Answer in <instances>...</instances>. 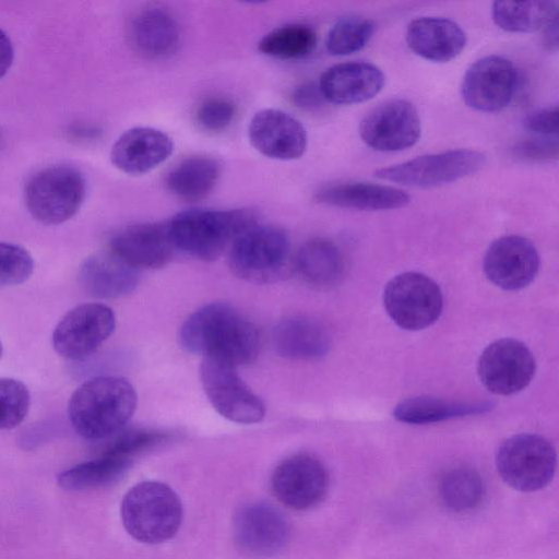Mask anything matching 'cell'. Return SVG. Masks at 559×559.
<instances>
[{
  "mask_svg": "<svg viewBox=\"0 0 559 559\" xmlns=\"http://www.w3.org/2000/svg\"><path fill=\"white\" fill-rule=\"evenodd\" d=\"M179 340L187 352L219 359L235 367L253 361L260 348L255 326L222 302L209 304L195 310L182 324Z\"/></svg>",
  "mask_w": 559,
  "mask_h": 559,
  "instance_id": "6da1fadb",
  "label": "cell"
},
{
  "mask_svg": "<svg viewBox=\"0 0 559 559\" xmlns=\"http://www.w3.org/2000/svg\"><path fill=\"white\" fill-rule=\"evenodd\" d=\"M136 407V392L124 378L95 377L83 382L68 404L69 420L90 440L111 437L124 428Z\"/></svg>",
  "mask_w": 559,
  "mask_h": 559,
  "instance_id": "7a4b0ae2",
  "label": "cell"
},
{
  "mask_svg": "<svg viewBox=\"0 0 559 559\" xmlns=\"http://www.w3.org/2000/svg\"><path fill=\"white\" fill-rule=\"evenodd\" d=\"M168 224L177 250L202 261H214L259 219L251 209H190L177 213Z\"/></svg>",
  "mask_w": 559,
  "mask_h": 559,
  "instance_id": "3957f363",
  "label": "cell"
},
{
  "mask_svg": "<svg viewBox=\"0 0 559 559\" xmlns=\"http://www.w3.org/2000/svg\"><path fill=\"white\" fill-rule=\"evenodd\" d=\"M182 504L166 484L147 480L133 486L121 502V520L140 543L160 544L173 538L182 521Z\"/></svg>",
  "mask_w": 559,
  "mask_h": 559,
  "instance_id": "277c9868",
  "label": "cell"
},
{
  "mask_svg": "<svg viewBox=\"0 0 559 559\" xmlns=\"http://www.w3.org/2000/svg\"><path fill=\"white\" fill-rule=\"evenodd\" d=\"M289 252V239L282 228L257 224L233 241L228 263L243 281L272 283L288 273Z\"/></svg>",
  "mask_w": 559,
  "mask_h": 559,
  "instance_id": "5b68a950",
  "label": "cell"
},
{
  "mask_svg": "<svg viewBox=\"0 0 559 559\" xmlns=\"http://www.w3.org/2000/svg\"><path fill=\"white\" fill-rule=\"evenodd\" d=\"M86 182L74 167L56 165L37 171L27 181L24 201L29 214L45 225L73 217L84 202Z\"/></svg>",
  "mask_w": 559,
  "mask_h": 559,
  "instance_id": "8992f818",
  "label": "cell"
},
{
  "mask_svg": "<svg viewBox=\"0 0 559 559\" xmlns=\"http://www.w3.org/2000/svg\"><path fill=\"white\" fill-rule=\"evenodd\" d=\"M496 465L501 478L512 488L531 492L549 484L556 468V451L542 436L520 433L498 449Z\"/></svg>",
  "mask_w": 559,
  "mask_h": 559,
  "instance_id": "52a82bcc",
  "label": "cell"
},
{
  "mask_svg": "<svg viewBox=\"0 0 559 559\" xmlns=\"http://www.w3.org/2000/svg\"><path fill=\"white\" fill-rule=\"evenodd\" d=\"M486 156L476 150L457 148L427 154L374 171L379 179L415 188H433L477 173Z\"/></svg>",
  "mask_w": 559,
  "mask_h": 559,
  "instance_id": "ba28073f",
  "label": "cell"
},
{
  "mask_svg": "<svg viewBox=\"0 0 559 559\" xmlns=\"http://www.w3.org/2000/svg\"><path fill=\"white\" fill-rule=\"evenodd\" d=\"M384 308L393 322L408 331L433 324L443 308L438 284L418 272H404L391 278L383 292Z\"/></svg>",
  "mask_w": 559,
  "mask_h": 559,
  "instance_id": "9c48e42d",
  "label": "cell"
},
{
  "mask_svg": "<svg viewBox=\"0 0 559 559\" xmlns=\"http://www.w3.org/2000/svg\"><path fill=\"white\" fill-rule=\"evenodd\" d=\"M203 390L212 406L226 419L238 424H255L265 415L263 402L241 380L237 367L223 360L203 357Z\"/></svg>",
  "mask_w": 559,
  "mask_h": 559,
  "instance_id": "30bf717a",
  "label": "cell"
},
{
  "mask_svg": "<svg viewBox=\"0 0 559 559\" xmlns=\"http://www.w3.org/2000/svg\"><path fill=\"white\" fill-rule=\"evenodd\" d=\"M116 317L110 307L87 302L69 310L52 333V346L63 358L81 360L91 356L112 334Z\"/></svg>",
  "mask_w": 559,
  "mask_h": 559,
  "instance_id": "8fae6325",
  "label": "cell"
},
{
  "mask_svg": "<svg viewBox=\"0 0 559 559\" xmlns=\"http://www.w3.org/2000/svg\"><path fill=\"white\" fill-rule=\"evenodd\" d=\"M535 369L532 352L514 338H501L489 344L477 364L479 380L498 395H511L526 388Z\"/></svg>",
  "mask_w": 559,
  "mask_h": 559,
  "instance_id": "7c38bea8",
  "label": "cell"
},
{
  "mask_svg": "<svg viewBox=\"0 0 559 559\" xmlns=\"http://www.w3.org/2000/svg\"><path fill=\"white\" fill-rule=\"evenodd\" d=\"M514 64L501 56H487L474 62L465 72L461 93L465 104L483 112L506 108L518 86Z\"/></svg>",
  "mask_w": 559,
  "mask_h": 559,
  "instance_id": "4fadbf2b",
  "label": "cell"
},
{
  "mask_svg": "<svg viewBox=\"0 0 559 559\" xmlns=\"http://www.w3.org/2000/svg\"><path fill=\"white\" fill-rule=\"evenodd\" d=\"M421 123L416 107L405 99H391L366 115L359 124L361 140L380 152H399L417 143Z\"/></svg>",
  "mask_w": 559,
  "mask_h": 559,
  "instance_id": "5bb4252c",
  "label": "cell"
},
{
  "mask_svg": "<svg viewBox=\"0 0 559 559\" xmlns=\"http://www.w3.org/2000/svg\"><path fill=\"white\" fill-rule=\"evenodd\" d=\"M271 488L275 498L294 510H308L319 504L329 488V474L320 460L296 454L273 471Z\"/></svg>",
  "mask_w": 559,
  "mask_h": 559,
  "instance_id": "9a60e30c",
  "label": "cell"
},
{
  "mask_svg": "<svg viewBox=\"0 0 559 559\" xmlns=\"http://www.w3.org/2000/svg\"><path fill=\"white\" fill-rule=\"evenodd\" d=\"M289 524L273 506L254 502L237 512L234 536L239 549L251 557H272L288 542Z\"/></svg>",
  "mask_w": 559,
  "mask_h": 559,
  "instance_id": "2e32d148",
  "label": "cell"
},
{
  "mask_svg": "<svg viewBox=\"0 0 559 559\" xmlns=\"http://www.w3.org/2000/svg\"><path fill=\"white\" fill-rule=\"evenodd\" d=\"M539 270L535 246L518 235L502 236L490 243L484 257L486 277L496 286L518 290L530 285Z\"/></svg>",
  "mask_w": 559,
  "mask_h": 559,
  "instance_id": "e0dca14e",
  "label": "cell"
},
{
  "mask_svg": "<svg viewBox=\"0 0 559 559\" xmlns=\"http://www.w3.org/2000/svg\"><path fill=\"white\" fill-rule=\"evenodd\" d=\"M251 145L265 157L293 160L307 148V131L299 120L274 108L254 114L248 127Z\"/></svg>",
  "mask_w": 559,
  "mask_h": 559,
  "instance_id": "ac0fdd59",
  "label": "cell"
},
{
  "mask_svg": "<svg viewBox=\"0 0 559 559\" xmlns=\"http://www.w3.org/2000/svg\"><path fill=\"white\" fill-rule=\"evenodd\" d=\"M108 249L138 271L163 267L177 250L168 223H141L124 227L112 236Z\"/></svg>",
  "mask_w": 559,
  "mask_h": 559,
  "instance_id": "d6986e66",
  "label": "cell"
},
{
  "mask_svg": "<svg viewBox=\"0 0 559 559\" xmlns=\"http://www.w3.org/2000/svg\"><path fill=\"white\" fill-rule=\"evenodd\" d=\"M173 151V140L165 132L151 127H134L116 140L110 160L122 173L139 176L164 163Z\"/></svg>",
  "mask_w": 559,
  "mask_h": 559,
  "instance_id": "ffe728a7",
  "label": "cell"
},
{
  "mask_svg": "<svg viewBox=\"0 0 559 559\" xmlns=\"http://www.w3.org/2000/svg\"><path fill=\"white\" fill-rule=\"evenodd\" d=\"M385 76L377 66L349 61L325 70L318 86L325 102L352 105L373 98L383 88Z\"/></svg>",
  "mask_w": 559,
  "mask_h": 559,
  "instance_id": "44dd1931",
  "label": "cell"
},
{
  "mask_svg": "<svg viewBox=\"0 0 559 559\" xmlns=\"http://www.w3.org/2000/svg\"><path fill=\"white\" fill-rule=\"evenodd\" d=\"M406 43L426 60L448 62L463 51L467 37L462 27L450 19L421 16L408 24Z\"/></svg>",
  "mask_w": 559,
  "mask_h": 559,
  "instance_id": "7402d4cb",
  "label": "cell"
},
{
  "mask_svg": "<svg viewBox=\"0 0 559 559\" xmlns=\"http://www.w3.org/2000/svg\"><path fill=\"white\" fill-rule=\"evenodd\" d=\"M79 280L92 297L119 298L134 290L139 282V271L107 249L93 253L83 261Z\"/></svg>",
  "mask_w": 559,
  "mask_h": 559,
  "instance_id": "603a6c76",
  "label": "cell"
},
{
  "mask_svg": "<svg viewBox=\"0 0 559 559\" xmlns=\"http://www.w3.org/2000/svg\"><path fill=\"white\" fill-rule=\"evenodd\" d=\"M320 203L360 211H385L406 206L411 197L403 190L370 182L328 186L316 195Z\"/></svg>",
  "mask_w": 559,
  "mask_h": 559,
  "instance_id": "cb8c5ba5",
  "label": "cell"
},
{
  "mask_svg": "<svg viewBox=\"0 0 559 559\" xmlns=\"http://www.w3.org/2000/svg\"><path fill=\"white\" fill-rule=\"evenodd\" d=\"M273 345L278 355L294 360H314L326 355L330 336L318 321L307 317H290L273 330Z\"/></svg>",
  "mask_w": 559,
  "mask_h": 559,
  "instance_id": "d4e9b609",
  "label": "cell"
},
{
  "mask_svg": "<svg viewBox=\"0 0 559 559\" xmlns=\"http://www.w3.org/2000/svg\"><path fill=\"white\" fill-rule=\"evenodd\" d=\"M130 37L135 49L143 56L164 59L177 51L180 31L169 12L160 8H146L133 17Z\"/></svg>",
  "mask_w": 559,
  "mask_h": 559,
  "instance_id": "484cf974",
  "label": "cell"
},
{
  "mask_svg": "<svg viewBox=\"0 0 559 559\" xmlns=\"http://www.w3.org/2000/svg\"><path fill=\"white\" fill-rule=\"evenodd\" d=\"M221 174L218 162L212 157L191 156L169 170L165 185L169 192L186 202L205 199L216 186Z\"/></svg>",
  "mask_w": 559,
  "mask_h": 559,
  "instance_id": "4316f807",
  "label": "cell"
},
{
  "mask_svg": "<svg viewBox=\"0 0 559 559\" xmlns=\"http://www.w3.org/2000/svg\"><path fill=\"white\" fill-rule=\"evenodd\" d=\"M491 402H453L433 396H414L401 401L393 416L406 424L426 425L455 417L487 413Z\"/></svg>",
  "mask_w": 559,
  "mask_h": 559,
  "instance_id": "83f0119b",
  "label": "cell"
},
{
  "mask_svg": "<svg viewBox=\"0 0 559 559\" xmlns=\"http://www.w3.org/2000/svg\"><path fill=\"white\" fill-rule=\"evenodd\" d=\"M294 266L307 283L326 287L340 281L344 272V259L332 241L317 238L299 248Z\"/></svg>",
  "mask_w": 559,
  "mask_h": 559,
  "instance_id": "f1b7e54d",
  "label": "cell"
},
{
  "mask_svg": "<svg viewBox=\"0 0 559 559\" xmlns=\"http://www.w3.org/2000/svg\"><path fill=\"white\" fill-rule=\"evenodd\" d=\"M558 3L552 0L495 1L492 19L502 29L512 33H531L544 28L558 15Z\"/></svg>",
  "mask_w": 559,
  "mask_h": 559,
  "instance_id": "f546056e",
  "label": "cell"
},
{
  "mask_svg": "<svg viewBox=\"0 0 559 559\" xmlns=\"http://www.w3.org/2000/svg\"><path fill=\"white\" fill-rule=\"evenodd\" d=\"M132 460L102 454L61 472L58 484L66 490L76 491L110 485L122 477Z\"/></svg>",
  "mask_w": 559,
  "mask_h": 559,
  "instance_id": "4dcf8cb0",
  "label": "cell"
},
{
  "mask_svg": "<svg viewBox=\"0 0 559 559\" xmlns=\"http://www.w3.org/2000/svg\"><path fill=\"white\" fill-rule=\"evenodd\" d=\"M316 45L317 34L310 26L293 23L265 34L259 41V50L272 58L292 60L307 57Z\"/></svg>",
  "mask_w": 559,
  "mask_h": 559,
  "instance_id": "1f68e13d",
  "label": "cell"
},
{
  "mask_svg": "<svg viewBox=\"0 0 559 559\" xmlns=\"http://www.w3.org/2000/svg\"><path fill=\"white\" fill-rule=\"evenodd\" d=\"M480 475L468 467L449 471L440 481V497L443 504L454 512H466L476 508L484 497Z\"/></svg>",
  "mask_w": 559,
  "mask_h": 559,
  "instance_id": "d6a6232c",
  "label": "cell"
},
{
  "mask_svg": "<svg viewBox=\"0 0 559 559\" xmlns=\"http://www.w3.org/2000/svg\"><path fill=\"white\" fill-rule=\"evenodd\" d=\"M373 33L372 21L358 16L344 17L329 31L325 46L333 56H347L361 50Z\"/></svg>",
  "mask_w": 559,
  "mask_h": 559,
  "instance_id": "836d02e7",
  "label": "cell"
},
{
  "mask_svg": "<svg viewBox=\"0 0 559 559\" xmlns=\"http://www.w3.org/2000/svg\"><path fill=\"white\" fill-rule=\"evenodd\" d=\"M31 394L27 386L13 378H0V430L19 426L27 416Z\"/></svg>",
  "mask_w": 559,
  "mask_h": 559,
  "instance_id": "e575fe53",
  "label": "cell"
},
{
  "mask_svg": "<svg viewBox=\"0 0 559 559\" xmlns=\"http://www.w3.org/2000/svg\"><path fill=\"white\" fill-rule=\"evenodd\" d=\"M102 454L129 459L143 451L150 450L160 442L167 436L163 432L147 429H121L112 435Z\"/></svg>",
  "mask_w": 559,
  "mask_h": 559,
  "instance_id": "d590c367",
  "label": "cell"
},
{
  "mask_svg": "<svg viewBox=\"0 0 559 559\" xmlns=\"http://www.w3.org/2000/svg\"><path fill=\"white\" fill-rule=\"evenodd\" d=\"M34 271V260L23 247L0 241V286H14L26 282Z\"/></svg>",
  "mask_w": 559,
  "mask_h": 559,
  "instance_id": "8d00e7d4",
  "label": "cell"
},
{
  "mask_svg": "<svg viewBox=\"0 0 559 559\" xmlns=\"http://www.w3.org/2000/svg\"><path fill=\"white\" fill-rule=\"evenodd\" d=\"M235 115L236 107L229 99L213 97L200 105L197 121L206 131L219 132L233 122Z\"/></svg>",
  "mask_w": 559,
  "mask_h": 559,
  "instance_id": "74e56055",
  "label": "cell"
},
{
  "mask_svg": "<svg viewBox=\"0 0 559 559\" xmlns=\"http://www.w3.org/2000/svg\"><path fill=\"white\" fill-rule=\"evenodd\" d=\"M557 136H537L519 142L512 148L513 155L527 162H549L558 156Z\"/></svg>",
  "mask_w": 559,
  "mask_h": 559,
  "instance_id": "f35d334b",
  "label": "cell"
},
{
  "mask_svg": "<svg viewBox=\"0 0 559 559\" xmlns=\"http://www.w3.org/2000/svg\"><path fill=\"white\" fill-rule=\"evenodd\" d=\"M558 115L557 107L539 108L528 112L523 119V124L525 129L539 136H557Z\"/></svg>",
  "mask_w": 559,
  "mask_h": 559,
  "instance_id": "ab89813d",
  "label": "cell"
},
{
  "mask_svg": "<svg viewBox=\"0 0 559 559\" xmlns=\"http://www.w3.org/2000/svg\"><path fill=\"white\" fill-rule=\"evenodd\" d=\"M293 98L298 107L308 111L318 110L324 102L319 86L313 83H307L296 88Z\"/></svg>",
  "mask_w": 559,
  "mask_h": 559,
  "instance_id": "60d3db41",
  "label": "cell"
},
{
  "mask_svg": "<svg viewBox=\"0 0 559 559\" xmlns=\"http://www.w3.org/2000/svg\"><path fill=\"white\" fill-rule=\"evenodd\" d=\"M14 58V50L11 39L0 28V79L10 70Z\"/></svg>",
  "mask_w": 559,
  "mask_h": 559,
  "instance_id": "b9f144b4",
  "label": "cell"
},
{
  "mask_svg": "<svg viewBox=\"0 0 559 559\" xmlns=\"http://www.w3.org/2000/svg\"><path fill=\"white\" fill-rule=\"evenodd\" d=\"M544 43L550 50L558 48V15L544 27Z\"/></svg>",
  "mask_w": 559,
  "mask_h": 559,
  "instance_id": "7bdbcfd3",
  "label": "cell"
},
{
  "mask_svg": "<svg viewBox=\"0 0 559 559\" xmlns=\"http://www.w3.org/2000/svg\"><path fill=\"white\" fill-rule=\"evenodd\" d=\"M2 353H3V347H2V344H1V341H0V358L2 356Z\"/></svg>",
  "mask_w": 559,
  "mask_h": 559,
  "instance_id": "ee69618b",
  "label": "cell"
}]
</instances>
